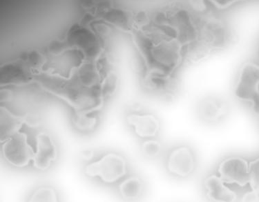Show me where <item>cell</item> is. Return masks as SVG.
Returning a JSON list of instances; mask_svg holds the SVG:
<instances>
[{
  "label": "cell",
  "instance_id": "obj_7",
  "mask_svg": "<svg viewBox=\"0 0 259 202\" xmlns=\"http://www.w3.org/2000/svg\"><path fill=\"white\" fill-rule=\"evenodd\" d=\"M126 120L136 135L141 138H154L159 133L160 121L151 113H132L128 115Z\"/></svg>",
  "mask_w": 259,
  "mask_h": 202
},
{
  "label": "cell",
  "instance_id": "obj_11",
  "mask_svg": "<svg viewBox=\"0 0 259 202\" xmlns=\"http://www.w3.org/2000/svg\"><path fill=\"white\" fill-rule=\"evenodd\" d=\"M22 125V122L20 118L8 111H5V126H1V128L5 127V133L6 137L13 135L19 131L21 126Z\"/></svg>",
  "mask_w": 259,
  "mask_h": 202
},
{
  "label": "cell",
  "instance_id": "obj_6",
  "mask_svg": "<svg viewBox=\"0 0 259 202\" xmlns=\"http://www.w3.org/2000/svg\"><path fill=\"white\" fill-rule=\"evenodd\" d=\"M58 158V148L52 136L41 132L36 136V148L33 162L34 167L45 171Z\"/></svg>",
  "mask_w": 259,
  "mask_h": 202
},
{
  "label": "cell",
  "instance_id": "obj_2",
  "mask_svg": "<svg viewBox=\"0 0 259 202\" xmlns=\"http://www.w3.org/2000/svg\"><path fill=\"white\" fill-rule=\"evenodd\" d=\"M2 153L7 162L13 167L24 168L33 161L34 151L26 133L18 131L5 139L2 145Z\"/></svg>",
  "mask_w": 259,
  "mask_h": 202
},
{
  "label": "cell",
  "instance_id": "obj_13",
  "mask_svg": "<svg viewBox=\"0 0 259 202\" xmlns=\"http://www.w3.org/2000/svg\"><path fill=\"white\" fill-rule=\"evenodd\" d=\"M253 191L259 192V158L249 162V183Z\"/></svg>",
  "mask_w": 259,
  "mask_h": 202
},
{
  "label": "cell",
  "instance_id": "obj_12",
  "mask_svg": "<svg viewBox=\"0 0 259 202\" xmlns=\"http://www.w3.org/2000/svg\"><path fill=\"white\" fill-rule=\"evenodd\" d=\"M162 145L159 141L153 138L147 139L141 146L144 156L149 158H156L162 152Z\"/></svg>",
  "mask_w": 259,
  "mask_h": 202
},
{
  "label": "cell",
  "instance_id": "obj_9",
  "mask_svg": "<svg viewBox=\"0 0 259 202\" xmlns=\"http://www.w3.org/2000/svg\"><path fill=\"white\" fill-rule=\"evenodd\" d=\"M205 193L209 199L218 201H233L236 192L229 187L218 174L209 175L203 182Z\"/></svg>",
  "mask_w": 259,
  "mask_h": 202
},
{
  "label": "cell",
  "instance_id": "obj_5",
  "mask_svg": "<svg viewBox=\"0 0 259 202\" xmlns=\"http://www.w3.org/2000/svg\"><path fill=\"white\" fill-rule=\"evenodd\" d=\"M259 94V65L248 63L244 66L240 73L235 88V95L249 105Z\"/></svg>",
  "mask_w": 259,
  "mask_h": 202
},
{
  "label": "cell",
  "instance_id": "obj_10",
  "mask_svg": "<svg viewBox=\"0 0 259 202\" xmlns=\"http://www.w3.org/2000/svg\"><path fill=\"white\" fill-rule=\"evenodd\" d=\"M143 181L139 177H128L119 185L121 197L126 200L139 199L143 194Z\"/></svg>",
  "mask_w": 259,
  "mask_h": 202
},
{
  "label": "cell",
  "instance_id": "obj_1",
  "mask_svg": "<svg viewBox=\"0 0 259 202\" xmlns=\"http://www.w3.org/2000/svg\"><path fill=\"white\" fill-rule=\"evenodd\" d=\"M85 173L88 176L99 177L103 182L113 184L125 176L127 166L123 157L111 153L98 161L89 164Z\"/></svg>",
  "mask_w": 259,
  "mask_h": 202
},
{
  "label": "cell",
  "instance_id": "obj_4",
  "mask_svg": "<svg viewBox=\"0 0 259 202\" xmlns=\"http://www.w3.org/2000/svg\"><path fill=\"white\" fill-rule=\"evenodd\" d=\"M166 167L172 176L181 179L190 177L196 167L194 151L190 146L185 145L175 147L168 154Z\"/></svg>",
  "mask_w": 259,
  "mask_h": 202
},
{
  "label": "cell",
  "instance_id": "obj_8",
  "mask_svg": "<svg viewBox=\"0 0 259 202\" xmlns=\"http://www.w3.org/2000/svg\"><path fill=\"white\" fill-rule=\"evenodd\" d=\"M228 105L224 99L215 97L205 98L198 106L200 120L208 124H217L224 120L228 113Z\"/></svg>",
  "mask_w": 259,
  "mask_h": 202
},
{
  "label": "cell",
  "instance_id": "obj_3",
  "mask_svg": "<svg viewBox=\"0 0 259 202\" xmlns=\"http://www.w3.org/2000/svg\"><path fill=\"white\" fill-rule=\"evenodd\" d=\"M217 174L229 186L245 188L249 186V162L240 156L228 157L219 164Z\"/></svg>",
  "mask_w": 259,
  "mask_h": 202
},
{
  "label": "cell",
  "instance_id": "obj_14",
  "mask_svg": "<svg viewBox=\"0 0 259 202\" xmlns=\"http://www.w3.org/2000/svg\"><path fill=\"white\" fill-rule=\"evenodd\" d=\"M31 199L32 201H56L58 197L54 189L43 187L36 190Z\"/></svg>",
  "mask_w": 259,
  "mask_h": 202
}]
</instances>
